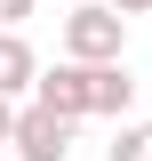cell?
<instances>
[{"label":"cell","instance_id":"1","mask_svg":"<svg viewBox=\"0 0 152 161\" xmlns=\"http://www.w3.org/2000/svg\"><path fill=\"white\" fill-rule=\"evenodd\" d=\"M120 40H128V16H112L104 0L64 16V57L72 64H120Z\"/></svg>","mask_w":152,"mask_h":161},{"label":"cell","instance_id":"2","mask_svg":"<svg viewBox=\"0 0 152 161\" xmlns=\"http://www.w3.org/2000/svg\"><path fill=\"white\" fill-rule=\"evenodd\" d=\"M8 145H16V161H64V153H72V121L48 113V105H16Z\"/></svg>","mask_w":152,"mask_h":161},{"label":"cell","instance_id":"3","mask_svg":"<svg viewBox=\"0 0 152 161\" xmlns=\"http://www.w3.org/2000/svg\"><path fill=\"white\" fill-rule=\"evenodd\" d=\"M32 105H48V113L64 121H88V64H48V73H32Z\"/></svg>","mask_w":152,"mask_h":161},{"label":"cell","instance_id":"4","mask_svg":"<svg viewBox=\"0 0 152 161\" xmlns=\"http://www.w3.org/2000/svg\"><path fill=\"white\" fill-rule=\"evenodd\" d=\"M32 73L40 64H32V48H24V32H0V97L16 105L24 89H32Z\"/></svg>","mask_w":152,"mask_h":161},{"label":"cell","instance_id":"5","mask_svg":"<svg viewBox=\"0 0 152 161\" xmlns=\"http://www.w3.org/2000/svg\"><path fill=\"white\" fill-rule=\"evenodd\" d=\"M136 80L120 73V64H88V113H128Z\"/></svg>","mask_w":152,"mask_h":161},{"label":"cell","instance_id":"6","mask_svg":"<svg viewBox=\"0 0 152 161\" xmlns=\"http://www.w3.org/2000/svg\"><path fill=\"white\" fill-rule=\"evenodd\" d=\"M112 161H152V121L120 129V137H112Z\"/></svg>","mask_w":152,"mask_h":161},{"label":"cell","instance_id":"7","mask_svg":"<svg viewBox=\"0 0 152 161\" xmlns=\"http://www.w3.org/2000/svg\"><path fill=\"white\" fill-rule=\"evenodd\" d=\"M24 16H32V0H0V32H16Z\"/></svg>","mask_w":152,"mask_h":161},{"label":"cell","instance_id":"8","mask_svg":"<svg viewBox=\"0 0 152 161\" xmlns=\"http://www.w3.org/2000/svg\"><path fill=\"white\" fill-rule=\"evenodd\" d=\"M104 8H112V16H144L152 0H104Z\"/></svg>","mask_w":152,"mask_h":161},{"label":"cell","instance_id":"9","mask_svg":"<svg viewBox=\"0 0 152 161\" xmlns=\"http://www.w3.org/2000/svg\"><path fill=\"white\" fill-rule=\"evenodd\" d=\"M8 121H16V105H8V97H0V145H8Z\"/></svg>","mask_w":152,"mask_h":161}]
</instances>
